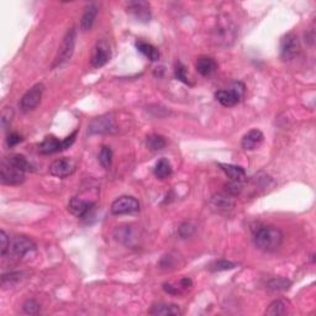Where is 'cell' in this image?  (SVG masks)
<instances>
[{"mask_svg": "<svg viewBox=\"0 0 316 316\" xmlns=\"http://www.w3.org/2000/svg\"><path fill=\"white\" fill-rule=\"evenodd\" d=\"M210 205L212 210L217 212H227L232 210L233 200L231 196H224V194H217V196L211 198Z\"/></svg>", "mask_w": 316, "mask_h": 316, "instance_id": "e0dca14e", "label": "cell"}, {"mask_svg": "<svg viewBox=\"0 0 316 316\" xmlns=\"http://www.w3.org/2000/svg\"><path fill=\"white\" fill-rule=\"evenodd\" d=\"M75 162L67 157L56 159V161L52 162L51 166H50V173H51L53 177H57V178H66V177L70 176V174L75 172Z\"/></svg>", "mask_w": 316, "mask_h": 316, "instance_id": "30bf717a", "label": "cell"}, {"mask_svg": "<svg viewBox=\"0 0 316 316\" xmlns=\"http://www.w3.org/2000/svg\"><path fill=\"white\" fill-rule=\"evenodd\" d=\"M25 173L23 171L9 163L7 159H4L2 163V169H0V181L3 184L16 185L25 181Z\"/></svg>", "mask_w": 316, "mask_h": 316, "instance_id": "52a82bcc", "label": "cell"}, {"mask_svg": "<svg viewBox=\"0 0 316 316\" xmlns=\"http://www.w3.org/2000/svg\"><path fill=\"white\" fill-rule=\"evenodd\" d=\"M99 162L102 167L105 168V169H109L111 167V163H113V151H111L110 147H102L99 153Z\"/></svg>", "mask_w": 316, "mask_h": 316, "instance_id": "4316f807", "label": "cell"}, {"mask_svg": "<svg viewBox=\"0 0 316 316\" xmlns=\"http://www.w3.org/2000/svg\"><path fill=\"white\" fill-rule=\"evenodd\" d=\"M94 206L93 202L89 200H84L82 198H72L69 204H68V210L72 212L73 215L77 217H83L85 215H88V212L91 210V208Z\"/></svg>", "mask_w": 316, "mask_h": 316, "instance_id": "5bb4252c", "label": "cell"}, {"mask_svg": "<svg viewBox=\"0 0 316 316\" xmlns=\"http://www.w3.org/2000/svg\"><path fill=\"white\" fill-rule=\"evenodd\" d=\"M23 311L29 315H36L40 311V305L35 300H28L23 304Z\"/></svg>", "mask_w": 316, "mask_h": 316, "instance_id": "e575fe53", "label": "cell"}, {"mask_svg": "<svg viewBox=\"0 0 316 316\" xmlns=\"http://www.w3.org/2000/svg\"><path fill=\"white\" fill-rule=\"evenodd\" d=\"M13 115H14V111L10 106L4 108V110H3V113H2V126L4 130H7L8 126L10 125L11 119H13Z\"/></svg>", "mask_w": 316, "mask_h": 316, "instance_id": "836d02e7", "label": "cell"}, {"mask_svg": "<svg viewBox=\"0 0 316 316\" xmlns=\"http://www.w3.org/2000/svg\"><path fill=\"white\" fill-rule=\"evenodd\" d=\"M283 232L276 226H262L255 231L253 235V241L257 249H259L263 252H276L279 250V247L283 244Z\"/></svg>", "mask_w": 316, "mask_h": 316, "instance_id": "6da1fadb", "label": "cell"}, {"mask_svg": "<svg viewBox=\"0 0 316 316\" xmlns=\"http://www.w3.org/2000/svg\"><path fill=\"white\" fill-rule=\"evenodd\" d=\"M38 151L42 155H52V153L61 152V151H64L63 141H60L55 136H46L45 140L41 142L40 147H38Z\"/></svg>", "mask_w": 316, "mask_h": 316, "instance_id": "2e32d148", "label": "cell"}, {"mask_svg": "<svg viewBox=\"0 0 316 316\" xmlns=\"http://www.w3.org/2000/svg\"><path fill=\"white\" fill-rule=\"evenodd\" d=\"M236 36H237V29L231 21H229L227 19L218 21L214 30V40L218 45H231Z\"/></svg>", "mask_w": 316, "mask_h": 316, "instance_id": "3957f363", "label": "cell"}, {"mask_svg": "<svg viewBox=\"0 0 316 316\" xmlns=\"http://www.w3.org/2000/svg\"><path fill=\"white\" fill-rule=\"evenodd\" d=\"M285 312H286V304L283 300H274L273 303L270 304L268 309L265 310V315L271 316L284 315Z\"/></svg>", "mask_w": 316, "mask_h": 316, "instance_id": "484cf974", "label": "cell"}, {"mask_svg": "<svg viewBox=\"0 0 316 316\" xmlns=\"http://www.w3.org/2000/svg\"><path fill=\"white\" fill-rule=\"evenodd\" d=\"M263 138H264V136L261 131H259V130H257V129L251 130L250 132H247V134L242 137V141H241L242 149L246 151L255 150L256 147H258L259 144L262 143Z\"/></svg>", "mask_w": 316, "mask_h": 316, "instance_id": "9a60e30c", "label": "cell"}, {"mask_svg": "<svg viewBox=\"0 0 316 316\" xmlns=\"http://www.w3.org/2000/svg\"><path fill=\"white\" fill-rule=\"evenodd\" d=\"M196 68L199 75H202L203 77H210L217 69V63L211 57L203 56V57L198 58Z\"/></svg>", "mask_w": 316, "mask_h": 316, "instance_id": "ac0fdd59", "label": "cell"}, {"mask_svg": "<svg viewBox=\"0 0 316 316\" xmlns=\"http://www.w3.org/2000/svg\"><path fill=\"white\" fill-rule=\"evenodd\" d=\"M98 15V7L95 4L87 5L84 9V13L81 19V29L82 31H89L93 26L95 17Z\"/></svg>", "mask_w": 316, "mask_h": 316, "instance_id": "d6986e66", "label": "cell"}, {"mask_svg": "<svg viewBox=\"0 0 316 316\" xmlns=\"http://www.w3.org/2000/svg\"><path fill=\"white\" fill-rule=\"evenodd\" d=\"M225 189L229 196L236 197V196H240L241 191L244 190V184H242V182L230 181L227 184H225Z\"/></svg>", "mask_w": 316, "mask_h": 316, "instance_id": "f546056e", "label": "cell"}, {"mask_svg": "<svg viewBox=\"0 0 316 316\" xmlns=\"http://www.w3.org/2000/svg\"><path fill=\"white\" fill-rule=\"evenodd\" d=\"M245 94V85L237 82V83L233 84V87L229 90H218L215 94V98L221 105L227 106V108H231L236 104L240 103Z\"/></svg>", "mask_w": 316, "mask_h": 316, "instance_id": "277c9868", "label": "cell"}, {"mask_svg": "<svg viewBox=\"0 0 316 316\" xmlns=\"http://www.w3.org/2000/svg\"><path fill=\"white\" fill-rule=\"evenodd\" d=\"M128 13L131 14L137 21L149 22L151 20L150 4L147 2H130L128 4Z\"/></svg>", "mask_w": 316, "mask_h": 316, "instance_id": "4fadbf2b", "label": "cell"}, {"mask_svg": "<svg viewBox=\"0 0 316 316\" xmlns=\"http://www.w3.org/2000/svg\"><path fill=\"white\" fill-rule=\"evenodd\" d=\"M7 161L9 162V163L13 164V166L19 168V169L23 171V172L32 171V166L30 164V162L23 157L22 155H13V156H10V157H8Z\"/></svg>", "mask_w": 316, "mask_h": 316, "instance_id": "d4e9b609", "label": "cell"}, {"mask_svg": "<svg viewBox=\"0 0 316 316\" xmlns=\"http://www.w3.org/2000/svg\"><path fill=\"white\" fill-rule=\"evenodd\" d=\"M138 210H140V203L134 197H120L111 204V212L114 215L134 214V212H137Z\"/></svg>", "mask_w": 316, "mask_h": 316, "instance_id": "ba28073f", "label": "cell"}, {"mask_svg": "<svg viewBox=\"0 0 316 316\" xmlns=\"http://www.w3.org/2000/svg\"><path fill=\"white\" fill-rule=\"evenodd\" d=\"M172 174V166H171V162L167 158H161L156 163L155 167V176L159 179H164L167 177H169Z\"/></svg>", "mask_w": 316, "mask_h": 316, "instance_id": "603a6c76", "label": "cell"}, {"mask_svg": "<svg viewBox=\"0 0 316 316\" xmlns=\"http://www.w3.org/2000/svg\"><path fill=\"white\" fill-rule=\"evenodd\" d=\"M35 249H36V245H35V242L31 238L26 237V236H16L10 242L9 251H10V253L14 257L21 258V257L28 255V253L35 251Z\"/></svg>", "mask_w": 316, "mask_h": 316, "instance_id": "9c48e42d", "label": "cell"}, {"mask_svg": "<svg viewBox=\"0 0 316 316\" xmlns=\"http://www.w3.org/2000/svg\"><path fill=\"white\" fill-rule=\"evenodd\" d=\"M76 40H77V31L75 28H70L69 30L66 32L64 35L63 41H62V45L58 50V55L57 57L55 58V62H53V68L62 66L63 63H66L70 60V57L73 56V52H75L76 48Z\"/></svg>", "mask_w": 316, "mask_h": 316, "instance_id": "7a4b0ae2", "label": "cell"}, {"mask_svg": "<svg viewBox=\"0 0 316 316\" xmlns=\"http://www.w3.org/2000/svg\"><path fill=\"white\" fill-rule=\"evenodd\" d=\"M163 289H164V291H166V293H168V294H172V295H178V294H181V289L178 288V286H174V285H172V284H163Z\"/></svg>", "mask_w": 316, "mask_h": 316, "instance_id": "74e56055", "label": "cell"}, {"mask_svg": "<svg viewBox=\"0 0 316 316\" xmlns=\"http://www.w3.org/2000/svg\"><path fill=\"white\" fill-rule=\"evenodd\" d=\"M21 277H22V273L4 274V276L2 277V284H3V286L14 285L15 283H17L20 279H21Z\"/></svg>", "mask_w": 316, "mask_h": 316, "instance_id": "4dcf8cb0", "label": "cell"}, {"mask_svg": "<svg viewBox=\"0 0 316 316\" xmlns=\"http://www.w3.org/2000/svg\"><path fill=\"white\" fill-rule=\"evenodd\" d=\"M218 167L226 173L230 181L235 182H244L246 178V172L240 166H233V164H226V163H218Z\"/></svg>", "mask_w": 316, "mask_h": 316, "instance_id": "ffe728a7", "label": "cell"}, {"mask_svg": "<svg viewBox=\"0 0 316 316\" xmlns=\"http://www.w3.org/2000/svg\"><path fill=\"white\" fill-rule=\"evenodd\" d=\"M111 58L110 46L105 41H98L95 48H94L93 57H91V66L94 68H100L105 66Z\"/></svg>", "mask_w": 316, "mask_h": 316, "instance_id": "7c38bea8", "label": "cell"}, {"mask_svg": "<svg viewBox=\"0 0 316 316\" xmlns=\"http://www.w3.org/2000/svg\"><path fill=\"white\" fill-rule=\"evenodd\" d=\"M9 247H10V241H9L8 235L4 231H2L0 232V253H2L3 257L7 255Z\"/></svg>", "mask_w": 316, "mask_h": 316, "instance_id": "d590c367", "label": "cell"}, {"mask_svg": "<svg viewBox=\"0 0 316 316\" xmlns=\"http://www.w3.org/2000/svg\"><path fill=\"white\" fill-rule=\"evenodd\" d=\"M151 315H159V316H177L181 315V310L177 305H173V304H164V303H159L156 304V305L152 306V309L150 310Z\"/></svg>", "mask_w": 316, "mask_h": 316, "instance_id": "44dd1931", "label": "cell"}, {"mask_svg": "<svg viewBox=\"0 0 316 316\" xmlns=\"http://www.w3.org/2000/svg\"><path fill=\"white\" fill-rule=\"evenodd\" d=\"M174 75H176V78L178 79V81L183 82L184 84H190V82H189V78L187 76V68L181 62H178V63L176 64V68H174Z\"/></svg>", "mask_w": 316, "mask_h": 316, "instance_id": "f1b7e54d", "label": "cell"}, {"mask_svg": "<svg viewBox=\"0 0 316 316\" xmlns=\"http://www.w3.org/2000/svg\"><path fill=\"white\" fill-rule=\"evenodd\" d=\"M236 267L235 263H232V262L229 261H217L215 262L214 264H211L210 270L212 272H223V271H230L233 270V268Z\"/></svg>", "mask_w": 316, "mask_h": 316, "instance_id": "d6a6232c", "label": "cell"}, {"mask_svg": "<svg viewBox=\"0 0 316 316\" xmlns=\"http://www.w3.org/2000/svg\"><path fill=\"white\" fill-rule=\"evenodd\" d=\"M191 284H193V283H191V280L189 278H183L181 280V288H183V289L190 288Z\"/></svg>", "mask_w": 316, "mask_h": 316, "instance_id": "f35d334b", "label": "cell"}, {"mask_svg": "<svg viewBox=\"0 0 316 316\" xmlns=\"http://www.w3.org/2000/svg\"><path fill=\"white\" fill-rule=\"evenodd\" d=\"M300 51V43L299 38L293 32L286 34L285 36L282 37L280 40V56L282 60L285 62L293 61Z\"/></svg>", "mask_w": 316, "mask_h": 316, "instance_id": "8992f818", "label": "cell"}, {"mask_svg": "<svg viewBox=\"0 0 316 316\" xmlns=\"http://www.w3.org/2000/svg\"><path fill=\"white\" fill-rule=\"evenodd\" d=\"M147 146L152 151H159L166 147V140L161 135H151L147 137Z\"/></svg>", "mask_w": 316, "mask_h": 316, "instance_id": "83f0119b", "label": "cell"}, {"mask_svg": "<svg viewBox=\"0 0 316 316\" xmlns=\"http://www.w3.org/2000/svg\"><path fill=\"white\" fill-rule=\"evenodd\" d=\"M136 48L138 50V52H141L146 58H149L150 61L157 62L159 60V51L156 48L155 46L151 45L149 42H144V41H137L136 42Z\"/></svg>", "mask_w": 316, "mask_h": 316, "instance_id": "7402d4cb", "label": "cell"}, {"mask_svg": "<svg viewBox=\"0 0 316 316\" xmlns=\"http://www.w3.org/2000/svg\"><path fill=\"white\" fill-rule=\"evenodd\" d=\"M196 231V226L191 223H183L178 229V233L182 238H188Z\"/></svg>", "mask_w": 316, "mask_h": 316, "instance_id": "1f68e13d", "label": "cell"}, {"mask_svg": "<svg viewBox=\"0 0 316 316\" xmlns=\"http://www.w3.org/2000/svg\"><path fill=\"white\" fill-rule=\"evenodd\" d=\"M43 89H45L43 84L38 83L35 84L31 89L26 91L25 95L22 96L19 103L20 110H21L22 113H29V111H32L34 109H36L37 105L41 103V99H42Z\"/></svg>", "mask_w": 316, "mask_h": 316, "instance_id": "5b68a950", "label": "cell"}, {"mask_svg": "<svg viewBox=\"0 0 316 316\" xmlns=\"http://www.w3.org/2000/svg\"><path fill=\"white\" fill-rule=\"evenodd\" d=\"M290 285H291L290 280L286 279V278H283V277L273 278L267 283V288L271 289V290H274V291L288 290V289L290 288Z\"/></svg>", "mask_w": 316, "mask_h": 316, "instance_id": "cb8c5ba5", "label": "cell"}, {"mask_svg": "<svg viewBox=\"0 0 316 316\" xmlns=\"http://www.w3.org/2000/svg\"><path fill=\"white\" fill-rule=\"evenodd\" d=\"M117 131L116 125L114 124L113 119L110 116H100L94 119L90 123L89 134H114Z\"/></svg>", "mask_w": 316, "mask_h": 316, "instance_id": "8fae6325", "label": "cell"}, {"mask_svg": "<svg viewBox=\"0 0 316 316\" xmlns=\"http://www.w3.org/2000/svg\"><path fill=\"white\" fill-rule=\"evenodd\" d=\"M21 141H22L21 136H20L19 134H16V132H13V134H10L7 138V143H8L9 147L16 146V144L21 142Z\"/></svg>", "mask_w": 316, "mask_h": 316, "instance_id": "8d00e7d4", "label": "cell"}]
</instances>
